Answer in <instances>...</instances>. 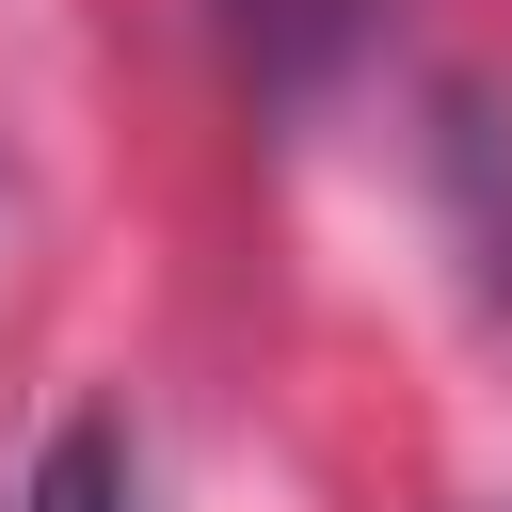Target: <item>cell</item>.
<instances>
[{"label": "cell", "mask_w": 512, "mask_h": 512, "mask_svg": "<svg viewBox=\"0 0 512 512\" xmlns=\"http://www.w3.org/2000/svg\"><path fill=\"white\" fill-rule=\"evenodd\" d=\"M224 48L256 64V96H288V112H304V96L368 48V0H224Z\"/></svg>", "instance_id": "1"}, {"label": "cell", "mask_w": 512, "mask_h": 512, "mask_svg": "<svg viewBox=\"0 0 512 512\" xmlns=\"http://www.w3.org/2000/svg\"><path fill=\"white\" fill-rule=\"evenodd\" d=\"M16 512H144L128 432H112V416H64V432L32 448V480H16Z\"/></svg>", "instance_id": "2"}]
</instances>
